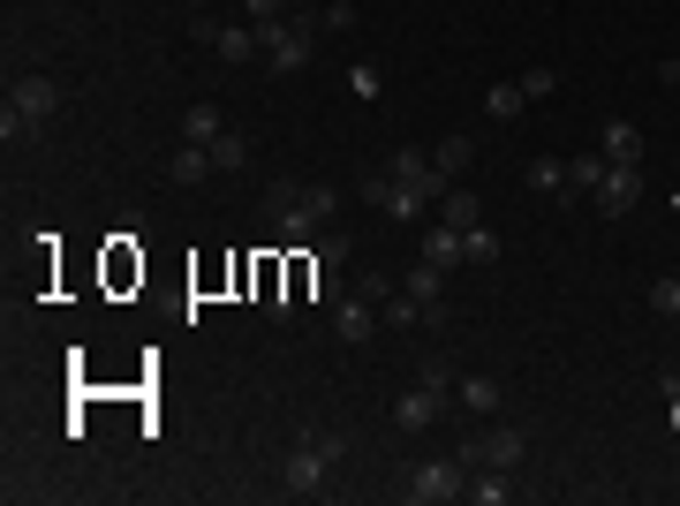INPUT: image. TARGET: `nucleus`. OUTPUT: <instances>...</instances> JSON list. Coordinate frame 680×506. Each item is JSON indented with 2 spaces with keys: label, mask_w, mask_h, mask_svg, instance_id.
I'll return each instance as SVG.
<instances>
[{
  "label": "nucleus",
  "mask_w": 680,
  "mask_h": 506,
  "mask_svg": "<svg viewBox=\"0 0 680 506\" xmlns=\"http://www.w3.org/2000/svg\"><path fill=\"white\" fill-rule=\"evenodd\" d=\"M340 462H348V431H302L288 446V462H280V492L288 499H326Z\"/></svg>",
  "instance_id": "1"
},
{
  "label": "nucleus",
  "mask_w": 680,
  "mask_h": 506,
  "mask_svg": "<svg viewBox=\"0 0 680 506\" xmlns=\"http://www.w3.org/2000/svg\"><path fill=\"white\" fill-rule=\"evenodd\" d=\"M53 114H61V84H53V76H16V84H8V106H0V136L16 144V136L45 128Z\"/></svg>",
  "instance_id": "2"
},
{
  "label": "nucleus",
  "mask_w": 680,
  "mask_h": 506,
  "mask_svg": "<svg viewBox=\"0 0 680 506\" xmlns=\"http://www.w3.org/2000/svg\"><path fill=\"white\" fill-rule=\"evenodd\" d=\"M257 45H265V69H272V76H296V69H310L318 23H310V16H280V23H257Z\"/></svg>",
  "instance_id": "3"
},
{
  "label": "nucleus",
  "mask_w": 680,
  "mask_h": 506,
  "mask_svg": "<svg viewBox=\"0 0 680 506\" xmlns=\"http://www.w3.org/2000/svg\"><path fill=\"white\" fill-rule=\"evenodd\" d=\"M356 197H363L371 211H385V219H401V227H409V219H424V211L439 205V197H431L424 182H393L385 167H371V174H363V189H356Z\"/></svg>",
  "instance_id": "4"
},
{
  "label": "nucleus",
  "mask_w": 680,
  "mask_h": 506,
  "mask_svg": "<svg viewBox=\"0 0 680 506\" xmlns=\"http://www.w3.org/2000/svg\"><path fill=\"white\" fill-rule=\"evenodd\" d=\"M446 393H454V379H446L439 363H424V379H416L409 393H401V401H393V431H431V423H439V401H446Z\"/></svg>",
  "instance_id": "5"
},
{
  "label": "nucleus",
  "mask_w": 680,
  "mask_h": 506,
  "mask_svg": "<svg viewBox=\"0 0 680 506\" xmlns=\"http://www.w3.org/2000/svg\"><path fill=\"white\" fill-rule=\"evenodd\" d=\"M409 506H446V499H468V468L462 462H416L409 484H401Z\"/></svg>",
  "instance_id": "6"
},
{
  "label": "nucleus",
  "mask_w": 680,
  "mask_h": 506,
  "mask_svg": "<svg viewBox=\"0 0 680 506\" xmlns=\"http://www.w3.org/2000/svg\"><path fill=\"white\" fill-rule=\"evenodd\" d=\"M522 454H529V431H522V423H499V431H476L454 462L462 468H522Z\"/></svg>",
  "instance_id": "7"
},
{
  "label": "nucleus",
  "mask_w": 680,
  "mask_h": 506,
  "mask_svg": "<svg viewBox=\"0 0 680 506\" xmlns=\"http://www.w3.org/2000/svg\"><path fill=\"white\" fill-rule=\"evenodd\" d=\"M189 31H197V45H213L219 61H235V69L265 61V45H257V23H213V16H197Z\"/></svg>",
  "instance_id": "8"
},
{
  "label": "nucleus",
  "mask_w": 680,
  "mask_h": 506,
  "mask_svg": "<svg viewBox=\"0 0 680 506\" xmlns=\"http://www.w3.org/2000/svg\"><path fill=\"white\" fill-rule=\"evenodd\" d=\"M590 205L605 211V219H628V211L642 205V167H605V182L590 189Z\"/></svg>",
  "instance_id": "9"
},
{
  "label": "nucleus",
  "mask_w": 680,
  "mask_h": 506,
  "mask_svg": "<svg viewBox=\"0 0 680 506\" xmlns=\"http://www.w3.org/2000/svg\"><path fill=\"white\" fill-rule=\"evenodd\" d=\"M371 333H379V302L340 296V302H333V340H340V348H363Z\"/></svg>",
  "instance_id": "10"
},
{
  "label": "nucleus",
  "mask_w": 680,
  "mask_h": 506,
  "mask_svg": "<svg viewBox=\"0 0 680 506\" xmlns=\"http://www.w3.org/2000/svg\"><path fill=\"white\" fill-rule=\"evenodd\" d=\"M597 152H605L612 167H642V128L636 122H605L597 128Z\"/></svg>",
  "instance_id": "11"
},
{
  "label": "nucleus",
  "mask_w": 680,
  "mask_h": 506,
  "mask_svg": "<svg viewBox=\"0 0 680 506\" xmlns=\"http://www.w3.org/2000/svg\"><path fill=\"white\" fill-rule=\"evenodd\" d=\"M468 499L476 506H514L522 484H514V468H468Z\"/></svg>",
  "instance_id": "12"
},
{
  "label": "nucleus",
  "mask_w": 680,
  "mask_h": 506,
  "mask_svg": "<svg viewBox=\"0 0 680 506\" xmlns=\"http://www.w3.org/2000/svg\"><path fill=\"white\" fill-rule=\"evenodd\" d=\"M416 250H424V265H439V272H454V265H468V242H462V227H446V219L431 227V235L416 242Z\"/></svg>",
  "instance_id": "13"
},
{
  "label": "nucleus",
  "mask_w": 680,
  "mask_h": 506,
  "mask_svg": "<svg viewBox=\"0 0 680 506\" xmlns=\"http://www.w3.org/2000/svg\"><path fill=\"white\" fill-rule=\"evenodd\" d=\"M439 219H446V227H484V205H476V189H454V182H446V197H439Z\"/></svg>",
  "instance_id": "14"
},
{
  "label": "nucleus",
  "mask_w": 680,
  "mask_h": 506,
  "mask_svg": "<svg viewBox=\"0 0 680 506\" xmlns=\"http://www.w3.org/2000/svg\"><path fill=\"white\" fill-rule=\"evenodd\" d=\"M522 106H529V91H522V76H499V84L484 91V114H492V122H514Z\"/></svg>",
  "instance_id": "15"
},
{
  "label": "nucleus",
  "mask_w": 680,
  "mask_h": 506,
  "mask_svg": "<svg viewBox=\"0 0 680 506\" xmlns=\"http://www.w3.org/2000/svg\"><path fill=\"white\" fill-rule=\"evenodd\" d=\"M454 401L468 416H499V379H454Z\"/></svg>",
  "instance_id": "16"
},
{
  "label": "nucleus",
  "mask_w": 680,
  "mask_h": 506,
  "mask_svg": "<svg viewBox=\"0 0 680 506\" xmlns=\"http://www.w3.org/2000/svg\"><path fill=\"white\" fill-rule=\"evenodd\" d=\"M468 159H476V144H468V136H439V144H431V167L446 174V182L468 174Z\"/></svg>",
  "instance_id": "17"
},
{
  "label": "nucleus",
  "mask_w": 680,
  "mask_h": 506,
  "mask_svg": "<svg viewBox=\"0 0 680 506\" xmlns=\"http://www.w3.org/2000/svg\"><path fill=\"white\" fill-rule=\"evenodd\" d=\"M182 136H189V144H213V136H227V114H219V106H205V99H197V106L182 114Z\"/></svg>",
  "instance_id": "18"
},
{
  "label": "nucleus",
  "mask_w": 680,
  "mask_h": 506,
  "mask_svg": "<svg viewBox=\"0 0 680 506\" xmlns=\"http://www.w3.org/2000/svg\"><path fill=\"white\" fill-rule=\"evenodd\" d=\"M605 167H612L605 152H583V159H567V197H590L597 182H605Z\"/></svg>",
  "instance_id": "19"
},
{
  "label": "nucleus",
  "mask_w": 680,
  "mask_h": 506,
  "mask_svg": "<svg viewBox=\"0 0 680 506\" xmlns=\"http://www.w3.org/2000/svg\"><path fill=\"white\" fill-rule=\"evenodd\" d=\"M205 152H213V174H243V167H250V144H243L235 128H227V136H213Z\"/></svg>",
  "instance_id": "20"
},
{
  "label": "nucleus",
  "mask_w": 680,
  "mask_h": 506,
  "mask_svg": "<svg viewBox=\"0 0 680 506\" xmlns=\"http://www.w3.org/2000/svg\"><path fill=\"white\" fill-rule=\"evenodd\" d=\"M205 174H213V152H205V144H182L167 159V182H205Z\"/></svg>",
  "instance_id": "21"
},
{
  "label": "nucleus",
  "mask_w": 680,
  "mask_h": 506,
  "mask_svg": "<svg viewBox=\"0 0 680 506\" xmlns=\"http://www.w3.org/2000/svg\"><path fill=\"white\" fill-rule=\"evenodd\" d=\"M522 182H529V189H545V197H567V159H529V174H522Z\"/></svg>",
  "instance_id": "22"
},
{
  "label": "nucleus",
  "mask_w": 680,
  "mask_h": 506,
  "mask_svg": "<svg viewBox=\"0 0 680 506\" xmlns=\"http://www.w3.org/2000/svg\"><path fill=\"white\" fill-rule=\"evenodd\" d=\"M296 205H302V182H296V174L265 182V211H272V219H280V211H296Z\"/></svg>",
  "instance_id": "23"
},
{
  "label": "nucleus",
  "mask_w": 680,
  "mask_h": 506,
  "mask_svg": "<svg viewBox=\"0 0 680 506\" xmlns=\"http://www.w3.org/2000/svg\"><path fill=\"white\" fill-rule=\"evenodd\" d=\"M302 211H310V219L326 227V219L340 211V189H333V182H310V189H302Z\"/></svg>",
  "instance_id": "24"
},
{
  "label": "nucleus",
  "mask_w": 680,
  "mask_h": 506,
  "mask_svg": "<svg viewBox=\"0 0 680 506\" xmlns=\"http://www.w3.org/2000/svg\"><path fill=\"white\" fill-rule=\"evenodd\" d=\"M650 310L680 326V280H673V272H666V280H650Z\"/></svg>",
  "instance_id": "25"
},
{
  "label": "nucleus",
  "mask_w": 680,
  "mask_h": 506,
  "mask_svg": "<svg viewBox=\"0 0 680 506\" xmlns=\"http://www.w3.org/2000/svg\"><path fill=\"white\" fill-rule=\"evenodd\" d=\"M462 242H468V265H492V257H499V235H492V227H468Z\"/></svg>",
  "instance_id": "26"
},
{
  "label": "nucleus",
  "mask_w": 680,
  "mask_h": 506,
  "mask_svg": "<svg viewBox=\"0 0 680 506\" xmlns=\"http://www.w3.org/2000/svg\"><path fill=\"white\" fill-rule=\"evenodd\" d=\"M310 257H318V265H348V235H333V227H326V235L310 242Z\"/></svg>",
  "instance_id": "27"
},
{
  "label": "nucleus",
  "mask_w": 680,
  "mask_h": 506,
  "mask_svg": "<svg viewBox=\"0 0 680 506\" xmlns=\"http://www.w3.org/2000/svg\"><path fill=\"white\" fill-rule=\"evenodd\" d=\"M522 91H529V99H553V91H559V69H522Z\"/></svg>",
  "instance_id": "28"
},
{
  "label": "nucleus",
  "mask_w": 680,
  "mask_h": 506,
  "mask_svg": "<svg viewBox=\"0 0 680 506\" xmlns=\"http://www.w3.org/2000/svg\"><path fill=\"white\" fill-rule=\"evenodd\" d=\"M318 23H326V31H356V0H326Z\"/></svg>",
  "instance_id": "29"
},
{
  "label": "nucleus",
  "mask_w": 680,
  "mask_h": 506,
  "mask_svg": "<svg viewBox=\"0 0 680 506\" xmlns=\"http://www.w3.org/2000/svg\"><path fill=\"white\" fill-rule=\"evenodd\" d=\"M348 296H363V302H385V296H393V280H385V272H363V280H356Z\"/></svg>",
  "instance_id": "30"
},
{
  "label": "nucleus",
  "mask_w": 680,
  "mask_h": 506,
  "mask_svg": "<svg viewBox=\"0 0 680 506\" xmlns=\"http://www.w3.org/2000/svg\"><path fill=\"white\" fill-rule=\"evenodd\" d=\"M280 8H288V0H243V16H250V23H280Z\"/></svg>",
  "instance_id": "31"
},
{
  "label": "nucleus",
  "mask_w": 680,
  "mask_h": 506,
  "mask_svg": "<svg viewBox=\"0 0 680 506\" xmlns=\"http://www.w3.org/2000/svg\"><path fill=\"white\" fill-rule=\"evenodd\" d=\"M348 91H356V99H379V69H348Z\"/></svg>",
  "instance_id": "32"
},
{
  "label": "nucleus",
  "mask_w": 680,
  "mask_h": 506,
  "mask_svg": "<svg viewBox=\"0 0 680 506\" xmlns=\"http://www.w3.org/2000/svg\"><path fill=\"white\" fill-rule=\"evenodd\" d=\"M658 393H666V416H673V431H680V379H658Z\"/></svg>",
  "instance_id": "33"
},
{
  "label": "nucleus",
  "mask_w": 680,
  "mask_h": 506,
  "mask_svg": "<svg viewBox=\"0 0 680 506\" xmlns=\"http://www.w3.org/2000/svg\"><path fill=\"white\" fill-rule=\"evenodd\" d=\"M658 84H666V91H680V53H673V61H658Z\"/></svg>",
  "instance_id": "34"
},
{
  "label": "nucleus",
  "mask_w": 680,
  "mask_h": 506,
  "mask_svg": "<svg viewBox=\"0 0 680 506\" xmlns=\"http://www.w3.org/2000/svg\"><path fill=\"white\" fill-rule=\"evenodd\" d=\"M189 8H197V16H205V8H213V0H189Z\"/></svg>",
  "instance_id": "35"
}]
</instances>
